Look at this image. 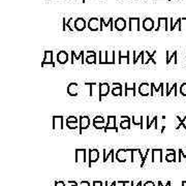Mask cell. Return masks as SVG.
<instances>
[{
	"mask_svg": "<svg viewBox=\"0 0 186 186\" xmlns=\"http://www.w3.org/2000/svg\"><path fill=\"white\" fill-rule=\"evenodd\" d=\"M166 87H167V93H166L167 96H169V95L171 94L172 90H174V91H175V95L178 94V93H177V87H178V84H177V83H174L173 85H171V84L167 83L166 84Z\"/></svg>",
	"mask_w": 186,
	"mask_h": 186,
	"instance_id": "obj_29",
	"label": "cell"
},
{
	"mask_svg": "<svg viewBox=\"0 0 186 186\" xmlns=\"http://www.w3.org/2000/svg\"><path fill=\"white\" fill-rule=\"evenodd\" d=\"M93 186H103V182H100V181H93Z\"/></svg>",
	"mask_w": 186,
	"mask_h": 186,
	"instance_id": "obj_47",
	"label": "cell"
},
{
	"mask_svg": "<svg viewBox=\"0 0 186 186\" xmlns=\"http://www.w3.org/2000/svg\"><path fill=\"white\" fill-rule=\"evenodd\" d=\"M57 61L60 64H65L68 61V53L65 52V51H60L57 54Z\"/></svg>",
	"mask_w": 186,
	"mask_h": 186,
	"instance_id": "obj_22",
	"label": "cell"
},
{
	"mask_svg": "<svg viewBox=\"0 0 186 186\" xmlns=\"http://www.w3.org/2000/svg\"><path fill=\"white\" fill-rule=\"evenodd\" d=\"M66 126L70 129H76L78 127V123H71V122H66Z\"/></svg>",
	"mask_w": 186,
	"mask_h": 186,
	"instance_id": "obj_43",
	"label": "cell"
},
{
	"mask_svg": "<svg viewBox=\"0 0 186 186\" xmlns=\"http://www.w3.org/2000/svg\"><path fill=\"white\" fill-rule=\"evenodd\" d=\"M104 27H110V31H114V19L113 18H110L109 21L106 22L104 18H100V30L99 31H103L104 30Z\"/></svg>",
	"mask_w": 186,
	"mask_h": 186,
	"instance_id": "obj_17",
	"label": "cell"
},
{
	"mask_svg": "<svg viewBox=\"0 0 186 186\" xmlns=\"http://www.w3.org/2000/svg\"><path fill=\"white\" fill-rule=\"evenodd\" d=\"M167 151H169V154H167L166 156V160L167 161V163H172V161H174L175 163L176 161V151L173 149H167Z\"/></svg>",
	"mask_w": 186,
	"mask_h": 186,
	"instance_id": "obj_27",
	"label": "cell"
},
{
	"mask_svg": "<svg viewBox=\"0 0 186 186\" xmlns=\"http://www.w3.org/2000/svg\"><path fill=\"white\" fill-rule=\"evenodd\" d=\"M176 27H178V30L179 31H182V18H178L176 22H174V19L173 18H170V31H174L176 29Z\"/></svg>",
	"mask_w": 186,
	"mask_h": 186,
	"instance_id": "obj_14",
	"label": "cell"
},
{
	"mask_svg": "<svg viewBox=\"0 0 186 186\" xmlns=\"http://www.w3.org/2000/svg\"><path fill=\"white\" fill-rule=\"evenodd\" d=\"M185 65H186V64H185Z\"/></svg>",
	"mask_w": 186,
	"mask_h": 186,
	"instance_id": "obj_57",
	"label": "cell"
},
{
	"mask_svg": "<svg viewBox=\"0 0 186 186\" xmlns=\"http://www.w3.org/2000/svg\"><path fill=\"white\" fill-rule=\"evenodd\" d=\"M103 153H104V159H103L104 163H106V161L108 160V158H110V157H111V160H112V163H114V161H115V156H114V155H115V150H114V149H111L108 154H107V150L104 149L103 150Z\"/></svg>",
	"mask_w": 186,
	"mask_h": 186,
	"instance_id": "obj_25",
	"label": "cell"
},
{
	"mask_svg": "<svg viewBox=\"0 0 186 186\" xmlns=\"http://www.w3.org/2000/svg\"><path fill=\"white\" fill-rule=\"evenodd\" d=\"M133 64H137V60H139L140 58H143L144 51H143V52H140L139 54H137L136 51H133Z\"/></svg>",
	"mask_w": 186,
	"mask_h": 186,
	"instance_id": "obj_36",
	"label": "cell"
},
{
	"mask_svg": "<svg viewBox=\"0 0 186 186\" xmlns=\"http://www.w3.org/2000/svg\"><path fill=\"white\" fill-rule=\"evenodd\" d=\"M178 152H179V157H178V161H181V158H182V157H183V158H186V153H183L182 149H180Z\"/></svg>",
	"mask_w": 186,
	"mask_h": 186,
	"instance_id": "obj_45",
	"label": "cell"
},
{
	"mask_svg": "<svg viewBox=\"0 0 186 186\" xmlns=\"http://www.w3.org/2000/svg\"><path fill=\"white\" fill-rule=\"evenodd\" d=\"M66 122H71V123H79V118L74 116H70L68 118H66Z\"/></svg>",
	"mask_w": 186,
	"mask_h": 186,
	"instance_id": "obj_42",
	"label": "cell"
},
{
	"mask_svg": "<svg viewBox=\"0 0 186 186\" xmlns=\"http://www.w3.org/2000/svg\"><path fill=\"white\" fill-rule=\"evenodd\" d=\"M86 63L88 64H96V54L95 55H91V56H87L86 58Z\"/></svg>",
	"mask_w": 186,
	"mask_h": 186,
	"instance_id": "obj_35",
	"label": "cell"
},
{
	"mask_svg": "<svg viewBox=\"0 0 186 186\" xmlns=\"http://www.w3.org/2000/svg\"><path fill=\"white\" fill-rule=\"evenodd\" d=\"M116 52L112 51V52H107V64H115L116 59H115Z\"/></svg>",
	"mask_w": 186,
	"mask_h": 186,
	"instance_id": "obj_28",
	"label": "cell"
},
{
	"mask_svg": "<svg viewBox=\"0 0 186 186\" xmlns=\"http://www.w3.org/2000/svg\"><path fill=\"white\" fill-rule=\"evenodd\" d=\"M136 85H137V84L133 83V85L129 86V84H128V83H125V84H124V88H125V93H124V94L127 95L128 92H129L130 90H131V91H133V94L136 95V94H137V93H136Z\"/></svg>",
	"mask_w": 186,
	"mask_h": 186,
	"instance_id": "obj_30",
	"label": "cell"
},
{
	"mask_svg": "<svg viewBox=\"0 0 186 186\" xmlns=\"http://www.w3.org/2000/svg\"><path fill=\"white\" fill-rule=\"evenodd\" d=\"M86 54H87V56H91V55H95L96 52H94V51H87Z\"/></svg>",
	"mask_w": 186,
	"mask_h": 186,
	"instance_id": "obj_50",
	"label": "cell"
},
{
	"mask_svg": "<svg viewBox=\"0 0 186 186\" xmlns=\"http://www.w3.org/2000/svg\"><path fill=\"white\" fill-rule=\"evenodd\" d=\"M79 125H80V134H82L83 129L89 127L90 125V118L88 116H80L79 118Z\"/></svg>",
	"mask_w": 186,
	"mask_h": 186,
	"instance_id": "obj_8",
	"label": "cell"
},
{
	"mask_svg": "<svg viewBox=\"0 0 186 186\" xmlns=\"http://www.w3.org/2000/svg\"><path fill=\"white\" fill-rule=\"evenodd\" d=\"M142 27L145 31H152V30L154 29V20L151 19V18H146V19H144L142 23Z\"/></svg>",
	"mask_w": 186,
	"mask_h": 186,
	"instance_id": "obj_12",
	"label": "cell"
},
{
	"mask_svg": "<svg viewBox=\"0 0 186 186\" xmlns=\"http://www.w3.org/2000/svg\"><path fill=\"white\" fill-rule=\"evenodd\" d=\"M163 149H153L152 150V163L158 160L159 163H163Z\"/></svg>",
	"mask_w": 186,
	"mask_h": 186,
	"instance_id": "obj_18",
	"label": "cell"
},
{
	"mask_svg": "<svg viewBox=\"0 0 186 186\" xmlns=\"http://www.w3.org/2000/svg\"><path fill=\"white\" fill-rule=\"evenodd\" d=\"M121 119L122 120H129L130 118L128 116H121Z\"/></svg>",
	"mask_w": 186,
	"mask_h": 186,
	"instance_id": "obj_53",
	"label": "cell"
},
{
	"mask_svg": "<svg viewBox=\"0 0 186 186\" xmlns=\"http://www.w3.org/2000/svg\"><path fill=\"white\" fill-rule=\"evenodd\" d=\"M109 129H115L118 131V128L116 126V116H108V123L107 126L104 127V133H107Z\"/></svg>",
	"mask_w": 186,
	"mask_h": 186,
	"instance_id": "obj_11",
	"label": "cell"
},
{
	"mask_svg": "<svg viewBox=\"0 0 186 186\" xmlns=\"http://www.w3.org/2000/svg\"><path fill=\"white\" fill-rule=\"evenodd\" d=\"M130 122H131V119L129 120H122L121 123H120V127L122 129H129L130 128Z\"/></svg>",
	"mask_w": 186,
	"mask_h": 186,
	"instance_id": "obj_34",
	"label": "cell"
},
{
	"mask_svg": "<svg viewBox=\"0 0 186 186\" xmlns=\"http://www.w3.org/2000/svg\"><path fill=\"white\" fill-rule=\"evenodd\" d=\"M128 30L131 32L133 30L141 31V19L140 18H129L128 19Z\"/></svg>",
	"mask_w": 186,
	"mask_h": 186,
	"instance_id": "obj_1",
	"label": "cell"
},
{
	"mask_svg": "<svg viewBox=\"0 0 186 186\" xmlns=\"http://www.w3.org/2000/svg\"><path fill=\"white\" fill-rule=\"evenodd\" d=\"M67 94L70 96H77L79 93V85L77 83H70L66 88Z\"/></svg>",
	"mask_w": 186,
	"mask_h": 186,
	"instance_id": "obj_16",
	"label": "cell"
},
{
	"mask_svg": "<svg viewBox=\"0 0 186 186\" xmlns=\"http://www.w3.org/2000/svg\"><path fill=\"white\" fill-rule=\"evenodd\" d=\"M116 184H117V182H115V181H114V182L112 183V184L110 185V186H116Z\"/></svg>",
	"mask_w": 186,
	"mask_h": 186,
	"instance_id": "obj_55",
	"label": "cell"
},
{
	"mask_svg": "<svg viewBox=\"0 0 186 186\" xmlns=\"http://www.w3.org/2000/svg\"><path fill=\"white\" fill-rule=\"evenodd\" d=\"M152 150H150V149H148V150H146V153H145V155H143L142 157H141V159H142V163H141V167H144V164H145V161H146V159H147V156L149 155V153L151 152Z\"/></svg>",
	"mask_w": 186,
	"mask_h": 186,
	"instance_id": "obj_40",
	"label": "cell"
},
{
	"mask_svg": "<svg viewBox=\"0 0 186 186\" xmlns=\"http://www.w3.org/2000/svg\"><path fill=\"white\" fill-rule=\"evenodd\" d=\"M73 21H74L73 18H70L66 22V18H63V20H62V30H63V31H66V29H68L70 32H73L74 28L70 26V23L73 22Z\"/></svg>",
	"mask_w": 186,
	"mask_h": 186,
	"instance_id": "obj_23",
	"label": "cell"
},
{
	"mask_svg": "<svg viewBox=\"0 0 186 186\" xmlns=\"http://www.w3.org/2000/svg\"><path fill=\"white\" fill-rule=\"evenodd\" d=\"M137 186H143V183H142V181H140L139 183H137Z\"/></svg>",
	"mask_w": 186,
	"mask_h": 186,
	"instance_id": "obj_54",
	"label": "cell"
},
{
	"mask_svg": "<svg viewBox=\"0 0 186 186\" xmlns=\"http://www.w3.org/2000/svg\"><path fill=\"white\" fill-rule=\"evenodd\" d=\"M63 129V117L53 116V129Z\"/></svg>",
	"mask_w": 186,
	"mask_h": 186,
	"instance_id": "obj_15",
	"label": "cell"
},
{
	"mask_svg": "<svg viewBox=\"0 0 186 186\" xmlns=\"http://www.w3.org/2000/svg\"><path fill=\"white\" fill-rule=\"evenodd\" d=\"M112 94L114 95V96H121L122 95V87L113 88L112 89Z\"/></svg>",
	"mask_w": 186,
	"mask_h": 186,
	"instance_id": "obj_38",
	"label": "cell"
},
{
	"mask_svg": "<svg viewBox=\"0 0 186 186\" xmlns=\"http://www.w3.org/2000/svg\"><path fill=\"white\" fill-rule=\"evenodd\" d=\"M86 52H84V51H81L79 55H76V53H74V51H71L70 52V55H71V64L74 63V60H79L81 59L82 57H84V54Z\"/></svg>",
	"mask_w": 186,
	"mask_h": 186,
	"instance_id": "obj_31",
	"label": "cell"
},
{
	"mask_svg": "<svg viewBox=\"0 0 186 186\" xmlns=\"http://www.w3.org/2000/svg\"><path fill=\"white\" fill-rule=\"evenodd\" d=\"M74 29H76L77 31H79V32L84 31V30L86 29V27H87V23H86L85 19H83V18H78V19H76V20H74Z\"/></svg>",
	"mask_w": 186,
	"mask_h": 186,
	"instance_id": "obj_10",
	"label": "cell"
},
{
	"mask_svg": "<svg viewBox=\"0 0 186 186\" xmlns=\"http://www.w3.org/2000/svg\"><path fill=\"white\" fill-rule=\"evenodd\" d=\"M118 87H122L120 83H113V88H118Z\"/></svg>",
	"mask_w": 186,
	"mask_h": 186,
	"instance_id": "obj_51",
	"label": "cell"
},
{
	"mask_svg": "<svg viewBox=\"0 0 186 186\" xmlns=\"http://www.w3.org/2000/svg\"><path fill=\"white\" fill-rule=\"evenodd\" d=\"M139 93L142 96H148L151 95V84L142 83L139 86Z\"/></svg>",
	"mask_w": 186,
	"mask_h": 186,
	"instance_id": "obj_6",
	"label": "cell"
},
{
	"mask_svg": "<svg viewBox=\"0 0 186 186\" xmlns=\"http://www.w3.org/2000/svg\"><path fill=\"white\" fill-rule=\"evenodd\" d=\"M46 64H51L52 67H55V63L53 61V52L52 51H44V58L41 62V67H44Z\"/></svg>",
	"mask_w": 186,
	"mask_h": 186,
	"instance_id": "obj_5",
	"label": "cell"
},
{
	"mask_svg": "<svg viewBox=\"0 0 186 186\" xmlns=\"http://www.w3.org/2000/svg\"><path fill=\"white\" fill-rule=\"evenodd\" d=\"M99 64H107V52H99Z\"/></svg>",
	"mask_w": 186,
	"mask_h": 186,
	"instance_id": "obj_37",
	"label": "cell"
},
{
	"mask_svg": "<svg viewBox=\"0 0 186 186\" xmlns=\"http://www.w3.org/2000/svg\"><path fill=\"white\" fill-rule=\"evenodd\" d=\"M88 153H89V159H88L89 163H88V164H89V167H91V163L97 161L98 158H99V151H98L97 149H89Z\"/></svg>",
	"mask_w": 186,
	"mask_h": 186,
	"instance_id": "obj_7",
	"label": "cell"
},
{
	"mask_svg": "<svg viewBox=\"0 0 186 186\" xmlns=\"http://www.w3.org/2000/svg\"><path fill=\"white\" fill-rule=\"evenodd\" d=\"M54 186H66L64 181H55V185Z\"/></svg>",
	"mask_w": 186,
	"mask_h": 186,
	"instance_id": "obj_46",
	"label": "cell"
},
{
	"mask_svg": "<svg viewBox=\"0 0 186 186\" xmlns=\"http://www.w3.org/2000/svg\"><path fill=\"white\" fill-rule=\"evenodd\" d=\"M94 122H104V119L101 116H96L95 118H93V123Z\"/></svg>",
	"mask_w": 186,
	"mask_h": 186,
	"instance_id": "obj_44",
	"label": "cell"
},
{
	"mask_svg": "<svg viewBox=\"0 0 186 186\" xmlns=\"http://www.w3.org/2000/svg\"><path fill=\"white\" fill-rule=\"evenodd\" d=\"M80 184H81V186H90V183L88 181H82Z\"/></svg>",
	"mask_w": 186,
	"mask_h": 186,
	"instance_id": "obj_49",
	"label": "cell"
},
{
	"mask_svg": "<svg viewBox=\"0 0 186 186\" xmlns=\"http://www.w3.org/2000/svg\"><path fill=\"white\" fill-rule=\"evenodd\" d=\"M156 54V51H153L152 53H149L148 51H144V56H143V61H142V63L143 64H148L149 63V61H152L153 63L154 64H156V61L154 60V55Z\"/></svg>",
	"mask_w": 186,
	"mask_h": 186,
	"instance_id": "obj_9",
	"label": "cell"
},
{
	"mask_svg": "<svg viewBox=\"0 0 186 186\" xmlns=\"http://www.w3.org/2000/svg\"><path fill=\"white\" fill-rule=\"evenodd\" d=\"M143 119L144 117L143 116H140V117H137V116H133V125H140L141 128H143Z\"/></svg>",
	"mask_w": 186,
	"mask_h": 186,
	"instance_id": "obj_32",
	"label": "cell"
},
{
	"mask_svg": "<svg viewBox=\"0 0 186 186\" xmlns=\"http://www.w3.org/2000/svg\"><path fill=\"white\" fill-rule=\"evenodd\" d=\"M87 28L90 31H97L100 30V18H91L89 19L88 23H87Z\"/></svg>",
	"mask_w": 186,
	"mask_h": 186,
	"instance_id": "obj_2",
	"label": "cell"
},
{
	"mask_svg": "<svg viewBox=\"0 0 186 186\" xmlns=\"http://www.w3.org/2000/svg\"><path fill=\"white\" fill-rule=\"evenodd\" d=\"M144 186H155V184H154V182H152V181H147L145 184H144Z\"/></svg>",
	"mask_w": 186,
	"mask_h": 186,
	"instance_id": "obj_48",
	"label": "cell"
},
{
	"mask_svg": "<svg viewBox=\"0 0 186 186\" xmlns=\"http://www.w3.org/2000/svg\"><path fill=\"white\" fill-rule=\"evenodd\" d=\"M166 56H167V64H170V62L172 61V59H174V63L177 64V51H174V52L171 53L170 51H167L166 52Z\"/></svg>",
	"mask_w": 186,
	"mask_h": 186,
	"instance_id": "obj_26",
	"label": "cell"
},
{
	"mask_svg": "<svg viewBox=\"0 0 186 186\" xmlns=\"http://www.w3.org/2000/svg\"><path fill=\"white\" fill-rule=\"evenodd\" d=\"M150 84H151V95H150V96H153V94H154V93H153V92H154V91H156V92H160V95H161V96H163V95H164L163 87H164V85H166V84L160 83L158 86L155 85L154 83H150Z\"/></svg>",
	"mask_w": 186,
	"mask_h": 186,
	"instance_id": "obj_21",
	"label": "cell"
},
{
	"mask_svg": "<svg viewBox=\"0 0 186 186\" xmlns=\"http://www.w3.org/2000/svg\"><path fill=\"white\" fill-rule=\"evenodd\" d=\"M169 20H170V18L167 19V18H159L158 19V26H157V28L155 29L156 31H159L160 30V28H164V30L166 31H169V25H167V22H169Z\"/></svg>",
	"mask_w": 186,
	"mask_h": 186,
	"instance_id": "obj_20",
	"label": "cell"
},
{
	"mask_svg": "<svg viewBox=\"0 0 186 186\" xmlns=\"http://www.w3.org/2000/svg\"><path fill=\"white\" fill-rule=\"evenodd\" d=\"M86 152V149H76V163H80L81 160H83V163H85L87 160Z\"/></svg>",
	"mask_w": 186,
	"mask_h": 186,
	"instance_id": "obj_19",
	"label": "cell"
},
{
	"mask_svg": "<svg viewBox=\"0 0 186 186\" xmlns=\"http://www.w3.org/2000/svg\"><path fill=\"white\" fill-rule=\"evenodd\" d=\"M180 93L182 96H186V82L182 83V85L180 86Z\"/></svg>",
	"mask_w": 186,
	"mask_h": 186,
	"instance_id": "obj_41",
	"label": "cell"
},
{
	"mask_svg": "<svg viewBox=\"0 0 186 186\" xmlns=\"http://www.w3.org/2000/svg\"><path fill=\"white\" fill-rule=\"evenodd\" d=\"M68 183H70V186H78V183L76 181H68Z\"/></svg>",
	"mask_w": 186,
	"mask_h": 186,
	"instance_id": "obj_52",
	"label": "cell"
},
{
	"mask_svg": "<svg viewBox=\"0 0 186 186\" xmlns=\"http://www.w3.org/2000/svg\"><path fill=\"white\" fill-rule=\"evenodd\" d=\"M127 27V22L125 19H123V18H118V19H116L114 21V28H115L117 31H123V30H125Z\"/></svg>",
	"mask_w": 186,
	"mask_h": 186,
	"instance_id": "obj_4",
	"label": "cell"
},
{
	"mask_svg": "<svg viewBox=\"0 0 186 186\" xmlns=\"http://www.w3.org/2000/svg\"><path fill=\"white\" fill-rule=\"evenodd\" d=\"M130 153V149H119L116 152V159L119 163H125L127 159V154Z\"/></svg>",
	"mask_w": 186,
	"mask_h": 186,
	"instance_id": "obj_3",
	"label": "cell"
},
{
	"mask_svg": "<svg viewBox=\"0 0 186 186\" xmlns=\"http://www.w3.org/2000/svg\"><path fill=\"white\" fill-rule=\"evenodd\" d=\"M110 92V85L108 83H101L99 84V95H98V98H99V101H101L104 96H107L108 93Z\"/></svg>",
	"mask_w": 186,
	"mask_h": 186,
	"instance_id": "obj_13",
	"label": "cell"
},
{
	"mask_svg": "<svg viewBox=\"0 0 186 186\" xmlns=\"http://www.w3.org/2000/svg\"><path fill=\"white\" fill-rule=\"evenodd\" d=\"M82 1H83V3H84V2H85V1H86V0H82Z\"/></svg>",
	"mask_w": 186,
	"mask_h": 186,
	"instance_id": "obj_56",
	"label": "cell"
},
{
	"mask_svg": "<svg viewBox=\"0 0 186 186\" xmlns=\"http://www.w3.org/2000/svg\"><path fill=\"white\" fill-rule=\"evenodd\" d=\"M153 123H155V128L157 129V116H154L152 118V121H149V116L147 117V129H149L150 127L152 126V124Z\"/></svg>",
	"mask_w": 186,
	"mask_h": 186,
	"instance_id": "obj_33",
	"label": "cell"
},
{
	"mask_svg": "<svg viewBox=\"0 0 186 186\" xmlns=\"http://www.w3.org/2000/svg\"><path fill=\"white\" fill-rule=\"evenodd\" d=\"M118 54H119V57H118V63H119V64H121V60H122L123 58L126 59L127 64L130 63V57H129V55H130V51H126V52H122V51H119Z\"/></svg>",
	"mask_w": 186,
	"mask_h": 186,
	"instance_id": "obj_24",
	"label": "cell"
},
{
	"mask_svg": "<svg viewBox=\"0 0 186 186\" xmlns=\"http://www.w3.org/2000/svg\"><path fill=\"white\" fill-rule=\"evenodd\" d=\"M93 126H94L96 129H101V128H104L107 126V124L104 122H94L93 123Z\"/></svg>",
	"mask_w": 186,
	"mask_h": 186,
	"instance_id": "obj_39",
	"label": "cell"
}]
</instances>
